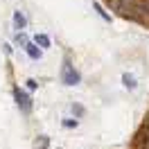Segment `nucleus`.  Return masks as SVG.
I'll return each instance as SVG.
<instances>
[{"instance_id": "1", "label": "nucleus", "mask_w": 149, "mask_h": 149, "mask_svg": "<svg viewBox=\"0 0 149 149\" xmlns=\"http://www.w3.org/2000/svg\"><path fill=\"white\" fill-rule=\"evenodd\" d=\"M59 79L63 81L65 86H77L81 81V74L79 70L74 68V63L70 59H63V63H61V72H59Z\"/></svg>"}, {"instance_id": "2", "label": "nucleus", "mask_w": 149, "mask_h": 149, "mask_svg": "<svg viewBox=\"0 0 149 149\" xmlns=\"http://www.w3.org/2000/svg\"><path fill=\"white\" fill-rule=\"evenodd\" d=\"M11 95H14V102H16V106L20 109V113L29 115V113H32V106H34L32 95H29L25 88H20V86H14V88H11Z\"/></svg>"}, {"instance_id": "3", "label": "nucleus", "mask_w": 149, "mask_h": 149, "mask_svg": "<svg viewBox=\"0 0 149 149\" xmlns=\"http://www.w3.org/2000/svg\"><path fill=\"white\" fill-rule=\"evenodd\" d=\"M25 52H27V56H29V59H34V61H38V59L43 56V50H41L34 41H29L27 45H25Z\"/></svg>"}, {"instance_id": "4", "label": "nucleus", "mask_w": 149, "mask_h": 149, "mask_svg": "<svg viewBox=\"0 0 149 149\" xmlns=\"http://www.w3.org/2000/svg\"><path fill=\"white\" fill-rule=\"evenodd\" d=\"M122 86H124L127 91H136V88H138V81H136V77L131 72H124L122 74Z\"/></svg>"}, {"instance_id": "5", "label": "nucleus", "mask_w": 149, "mask_h": 149, "mask_svg": "<svg viewBox=\"0 0 149 149\" xmlns=\"http://www.w3.org/2000/svg\"><path fill=\"white\" fill-rule=\"evenodd\" d=\"M25 25H27L25 14H23V11H14V27H16V32H23Z\"/></svg>"}, {"instance_id": "6", "label": "nucleus", "mask_w": 149, "mask_h": 149, "mask_svg": "<svg viewBox=\"0 0 149 149\" xmlns=\"http://www.w3.org/2000/svg\"><path fill=\"white\" fill-rule=\"evenodd\" d=\"M34 43H36L41 50H47V47H52V41H50V36H47V34H36V36H34Z\"/></svg>"}, {"instance_id": "7", "label": "nucleus", "mask_w": 149, "mask_h": 149, "mask_svg": "<svg viewBox=\"0 0 149 149\" xmlns=\"http://www.w3.org/2000/svg\"><path fill=\"white\" fill-rule=\"evenodd\" d=\"M70 111H72L74 118H84V115H86V109L79 102H72V104H70Z\"/></svg>"}, {"instance_id": "8", "label": "nucleus", "mask_w": 149, "mask_h": 149, "mask_svg": "<svg viewBox=\"0 0 149 149\" xmlns=\"http://www.w3.org/2000/svg\"><path fill=\"white\" fill-rule=\"evenodd\" d=\"M50 147V138L47 136H38L36 138V149H47Z\"/></svg>"}, {"instance_id": "9", "label": "nucleus", "mask_w": 149, "mask_h": 149, "mask_svg": "<svg viewBox=\"0 0 149 149\" xmlns=\"http://www.w3.org/2000/svg\"><path fill=\"white\" fill-rule=\"evenodd\" d=\"M136 149H149V136H140L136 142Z\"/></svg>"}, {"instance_id": "10", "label": "nucleus", "mask_w": 149, "mask_h": 149, "mask_svg": "<svg viewBox=\"0 0 149 149\" xmlns=\"http://www.w3.org/2000/svg\"><path fill=\"white\" fill-rule=\"evenodd\" d=\"M93 7H95V11H97V14H100V16H102L104 20H109V23H111V16H109V14L104 11V7L100 5V2H93Z\"/></svg>"}, {"instance_id": "11", "label": "nucleus", "mask_w": 149, "mask_h": 149, "mask_svg": "<svg viewBox=\"0 0 149 149\" xmlns=\"http://www.w3.org/2000/svg\"><path fill=\"white\" fill-rule=\"evenodd\" d=\"M61 127H63V129H77V127H79V120H72V118H68V120L61 122Z\"/></svg>"}, {"instance_id": "12", "label": "nucleus", "mask_w": 149, "mask_h": 149, "mask_svg": "<svg viewBox=\"0 0 149 149\" xmlns=\"http://www.w3.org/2000/svg\"><path fill=\"white\" fill-rule=\"evenodd\" d=\"M16 43H18V45H23V47H25V45H27V43H29V41H27V36H25L23 32H18V34H16Z\"/></svg>"}, {"instance_id": "13", "label": "nucleus", "mask_w": 149, "mask_h": 149, "mask_svg": "<svg viewBox=\"0 0 149 149\" xmlns=\"http://www.w3.org/2000/svg\"><path fill=\"white\" fill-rule=\"evenodd\" d=\"M36 88H38L36 79H27V91H36Z\"/></svg>"}, {"instance_id": "14", "label": "nucleus", "mask_w": 149, "mask_h": 149, "mask_svg": "<svg viewBox=\"0 0 149 149\" xmlns=\"http://www.w3.org/2000/svg\"><path fill=\"white\" fill-rule=\"evenodd\" d=\"M142 9H145V11H149V0H145V2H142Z\"/></svg>"}, {"instance_id": "15", "label": "nucleus", "mask_w": 149, "mask_h": 149, "mask_svg": "<svg viewBox=\"0 0 149 149\" xmlns=\"http://www.w3.org/2000/svg\"><path fill=\"white\" fill-rule=\"evenodd\" d=\"M147 136H149V122H147Z\"/></svg>"}]
</instances>
